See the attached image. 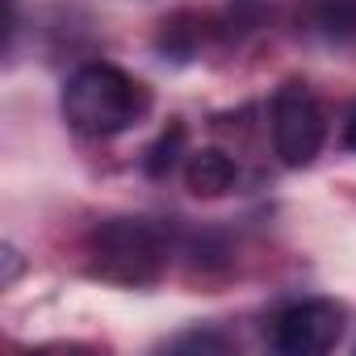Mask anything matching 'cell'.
<instances>
[{
    "mask_svg": "<svg viewBox=\"0 0 356 356\" xmlns=\"http://www.w3.org/2000/svg\"><path fill=\"white\" fill-rule=\"evenodd\" d=\"M151 97L147 88L113 63H84L63 84V113L88 138H113L143 122Z\"/></svg>",
    "mask_w": 356,
    "mask_h": 356,
    "instance_id": "6da1fadb",
    "label": "cell"
},
{
    "mask_svg": "<svg viewBox=\"0 0 356 356\" xmlns=\"http://www.w3.org/2000/svg\"><path fill=\"white\" fill-rule=\"evenodd\" d=\"M92 268L105 281L122 285H147L163 268V243L159 235L138 218H113L92 235Z\"/></svg>",
    "mask_w": 356,
    "mask_h": 356,
    "instance_id": "7a4b0ae2",
    "label": "cell"
},
{
    "mask_svg": "<svg viewBox=\"0 0 356 356\" xmlns=\"http://www.w3.org/2000/svg\"><path fill=\"white\" fill-rule=\"evenodd\" d=\"M323 134H327V122H323V109L310 97V88L285 84L273 97V147H277L281 163H289V168L314 163V155L323 151Z\"/></svg>",
    "mask_w": 356,
    "mask_h": 356,
    "instance_id": "3957f363",
    "label": "cell"
},
{
    "mask_svg": "<svg viewBox=\"0 0 356 356\" xmlns=\"http://www.w3.org/2000/svg\"><path fill=\"white\" fill-rule=\"evenodd\" d=\"M343 335V306L331 298H310L289 310H281L273 327V343L285 356H323Z\"/></svg>",
    "mask_w": 356,
    "mask_h": 356,
    "instance_id": "277c9868",
    "label": "cell"
},
{
    "mask_svg": "<svg viewBox=\"0 0 356 356\" xmlns=\"http://www.w3.org/2000/svg\"><path fill=\"white\" fill-rule=\"evenodd\" d=\"M235 176H239V168H235V159L227 151L210 147V151H197L189 159V189L197 197H222L235 185Z\"/></svg>",
    "mask_w": 356,
    "mask_h": 356,
    "instance_id": "5b68a950",
    "label": "cell"
},
{
    "mask_svg": "<svg viewBox=\"0 0 356 356\" xmlns=\"http://www.w3.org/2000/svg\"><path fill=\"white\" fill-rule=\"evenodd\" d=\"M181 151H185V126L181 122H172L151 147H147V155H143V168H147V176H155V181H163V176L176 168V159H181Z\"/></svg>",
    "mask_w": 356,
    "mask_h": 356,
    "instance_id": "8992f818",
    "label": "cell"
},
{
    "mask_svg": "<svg viewBox=\"0 0 356 356\" xmlns=\"http://www.w3.org/2000/svg\"><path fill=\"white\" fill-rule=\"evenodd\" d=\"M314 30L327 38H352L356 34V0H314Z\"/></svg>",
    "mask_w": 356,
    "mask_h": 356,
    "instance_id": "52a82bcc",
    "label": "cell"
},
{
    "mask_svg": "<svg viewBox=\"0 0 356 356\" xmlns=\"http://www.w3.org/2000/svg\"><path fill=\"white\" fill-rule=\"evenodd\" d=\"M222 352L227 348V339H218V335H202V331H193V335H181L172 343V352Z\"/></svg>",
    "mask_w": 356,
    "mask_h": 356,
    "instance_id": "ba28073f",
    "label": "cell"
},
{
    "mask_svg": "<svg viewBox=\"0 0 356 356\" xmlns=\"http://www.w3.org/2000/svg\"><path fill=\"white\" fill-rule=\"evenodd\" d=\"M343 147L356 151V105H352V113H348V122H343Z\"/></svg>",
    "mask_w": 356,
    "mask_h": 356,
    "instance_id": "9c48e42d",
    "label": "cell"
},
{
    "mask_svg": "<svg viewBox=\"0 0 356 356\" xmlns=\"http://www.w3.org/2000/svg\"><path fill=\"white\" fill-rule=\"evenodd\" d=\"M5 264H9V268H5V285H9V281L17 277V268H22V264H17V252H13V248H5Z\"/></svg>",
    "mask_w": 356,
    "mask_h": 356,
    "instance_id": "30bf717a",
    "label": "cell"
}]
</instances>
